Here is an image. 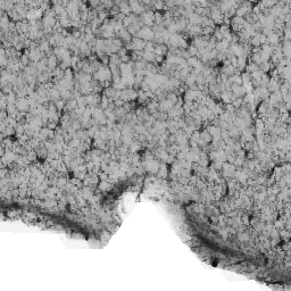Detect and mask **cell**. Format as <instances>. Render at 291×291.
I'll return each instance as SVG.
<instances>
[{
	"label": "cell",
	"mask_w": 291,
	"mask_h": 291,
	"mask_svg": "<svg viewBox=\"0 0 291 291\" xmlns=\"http://www.w3.org/2000/svg\"><path fill=\"white\" fill-rule=\"evenodd\" d=\"M268 39H270V41H272V42H276V41H278V35H275V34H271Z\"/></svg>",
	"instance_id": "cell-1"
}]
</instances>
